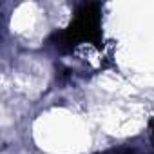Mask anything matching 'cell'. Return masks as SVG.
I'll list each match as a JSON object with an SVG mask.
<instances>
[{"instance_id":"6da1fadb","label":"cell","mask_w":154,"mask_h":154,"mask_svg":"<svg viewBox=\"0 0 154 154\" xmlns=\"http://www.w3.org/2000/svg\"><path fill=\"white\" fill-rule=\"evenodd\" d=\"M109 154H134V152L132 150H127V149H120V150H112Z\"/></svg>"}]
</instances>
